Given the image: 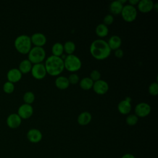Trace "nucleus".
<instances>
[{"label":"nucleus","instance_id":"f257e3e1","mask_svg":"<svg viewBox=\"0 0 158 158\" xmlns=\"http://www.w3.org/2000/svg\"><path fill=\"white\" fill-rule=\"evenodd\" d=\"M111 51L107 42L102 39L94 40L89 46V51L91 56L97 60L106 59L110 56Z\"/></svg>","mask_w":158,"mask_h":158},{"label":"nucleus","instance_id":"f03ea898","mask_svg":"<svg viewBox=\"0 0 158 158\" xmlns=\"http://www.w3.org/2000/svg\"><path fill=\"white\" fill-rule=\"evenodd\" d=\"M44 67L47 73L51 76H57L64 69V60L60 57L51 55L46 59Z\"/></svg>","mask_w":158,"mask_h":158},{"label":"nucleus","instance_id":"7ed1b4c3","mask_svg":"<svg viewBox=\"0 0 158 158\" xmlns=\"http://www.w3.org/2000/svg\"><path fill=\"white\" fill-rule=\"evenodd\" d=\"M30 36L27 35H20L14 40V47L17 52L22 54H27L31 48Z\"/></svg>","mask_w":158,"mask_h":158},{"label":"nucleus","instance_id":"20e7f679","mask_svg":"<svg viewBox=\"0 0 158 158\" xmlns=\"http://www.w3.org/2000/svg\"><path fill=\"white\" fill-rule=\"evenodd\" d=\"M64 69L71 72L79 70L82 64L80 59L74 54H69L65 56L64 59Z\"/></svg>","mask_w":158,"mask_h":158},{"label":"nucleus","instance_id":"39448f33","mask_svg":"<svg viewBox=\"0 0 158 158\" xmlns=\"http://www.w3.org/2000/svg\"><path fill=\"white\" fill-rule=\"evenodd\" d=\"M28 54V59L33 64L42 63L46 57V52L43 47L31 48Z\"/></svg>","mask_w":158,"mask_h":158},{"label":"nucleus","instance_id":"423d86ee","mask_svg":"<svg viewBox=\"0 0 158 158\" xmlns=\"http://www.w3.org/2000/svg\"><path fill=\"white\" fill-rule=\"evenodd\" d=\"M120 14L125 21L127 22H131L136 19L137 10L135 6L129 4H126L123 6Z\"/></svg>","mask_w":158,"mask_h":158},{"label":"nucleus","instance_id":"0eeeda50","mask_svg":"<svg viewBox=\"0 0 158 158\" xmlns=\"http://www.w3.org/2000/svg\"><path fill=\"white\" fill-rule=\"evenodd\" d=\"M30 72L33 77L37 80L43 79L46 77L47 73L44 64L43 63L33 64Z\"/></svg>","mask_w":158,"mask_h":158},{"label":"nucleus","instance_id":"6e6552de","mask_svg":"<svg viewBox=\"0 0 158 158\" xmlns=\"http://www.w3.org/2000/svg\"><path fill=\"white\" fill-rule=\"evenodd\" d=\"M151 110L150 105L144 102L137 104L135 107V114L138 117H144L148 116Z\"/></svg>","mask_w":158,"mask_h":158},{"label":"nucleus","instance_id":"1a4fd4ad","mask_svg":"<svg viewBox=\"0 0 158 158\" xmlns=\"http://www.w3.org/2000/svg\"><path fill=\"white\" fill-rule=\"evenodd\" d=\"M22 119H28L33 114V108L31 105L22 104L19 106L17 113Z\"/></svg>","mask_w":158,"mask_h":158},{"label":"nucleus","instance_id":"9d476101","mask_svg":"<svg viewBox=\"0 0 158 158\" xmlns=\"http://www.w3.org/2000/svg\"><path fill=\"white\" fill-rule=\"evenodd\" d=\"M22 118L17 113L9 114L6 118V124L11 129H15L20 127L22 123Z\"/></svg>","mask_w":158,"mask_h":158},{"label":"nucleus","instance_id":"9b49d317","mask_svg":"<svg viewBox=\"0 0 158 158\" xmlns=\"http://www.w3.org/2000/svg\"><path fill=\"white\" fill-rule=\"evenodd\" d=\"M92 88L96 94H104L109 90V84L105 80L100 79L94 82Z\"/></svg>","mask_w":158,"mask_h":158},{"label":"nucleus","instance_id":"f8f14e48","mask_svg":"<svg viewBox=\"0 0 158 158\" xmlns=\"http://www.w3.org/2000/svg\"><path fill=\"white\" fill-rule=\"evenodd\" d=\"M28 140L32 143H39L43 138V135L41 131L37 128H31L27 133Z\"/></svg>","mask_w":158,"mask_h":158},{"label":"nucleus","instance_id":"ddd939ff","mask_svg":"<svg viewBox=\"0 0 158 158\" xmlns=\"http://www.w3.org/2000/svg\"><path fill=\"white\" fill-rule=\"evenodd\" d=\"M7 81L13 83L19 82L22 77V73L17 68H12L9 69L6 75Z\"/></svg>","mask_w":158,"mask_h":158},{"label":"nucleus","instance_id":"4468645a","mask_svg":"<svg viewBox=\"0 0 158 158\" xmlns=\"http://www.w3.org/2000/svg\"><path fill=\"white\" fill-rule=\"evenodd\" d=\"M31 43L35 45V46L43 47L46 43L47 39L46 36L40 32L35 33L30 36Z\"/></svg>","mask_w":158,"mask_h":158},{"label":"nucleus","instance_id":"2eb2a0df","mask_svg":"<svg viewBox=\"0 0 158 158\" xmlns=\"http://www.w3.org/2000/svg\"><path fill=\"white\" fill-rule=\"evenodd\" d=\"M154 2L152 0H140L137 4L139 11L148 13L153 9Z\"/></svg>","mask_w":158,"mask_h":158},{"label":"nucleus","instance_id":"dca6fc26","mask_svg":"<svg viewBox=\"0 0 158 158\" xmlns=\"http://www.w3.org/2000/svg\"><path fill=\"white\" fill-rule=\"evenodd\" d=\"M92 119V115L90 112L88 111H83L81 112L77 117V122L79 125L85 126L90 123Z\"/></svg>","mask_w":158,"mask_h":158},{"label":"nucleus","instance_id":"f3484780","mask_svg":"<svg viewBox=\"0 0 158 158\" xmlns=\"http://www.w3.org/2000/svg\"><path fill=\"white\" fill-rule=\"evenodd\" d=\"M117 109L118 112L122 114H128L130 113L131 109V102L125 99L122 100L117 105Z\"/></svg>","mask_w":158,"mask_h":158},{"label":"nucleus","instance_id":"a211bd4d","mask_svg":"<svg viewBox=\"0 0 158 158\" xmlns=\"http://www.w3.org/2000/svg\"><path fill=\"white\" fill-rule=\"evenodd\" d=\"M107 44L111 50H116L121 46L122 40L118 35H112L109 38Z\"/></svg>","mask_w":158,"mask_h":158},{"label":"nucleus","instance_id":"6ab92c4d","mask_svg":"<svg viewBox=\"0 0 158 158\" xmlns=\"http://www.w3.org/2000/svg\"><path fill=\"white\" fill-rule=\"evenodd\" d=\"M32 65L33 64L28 59H23L20 62L18 69L22 74H26L31 72Z\"/></svg>","mask_w":158,"mask_h":158},{"label":"nucleus","instance_id":"aec40b11","mask_svg":"<svg viewBox=\"0 0 158 158\" xmlns=\"http://www.w3.org/2000/svg\"><path fill=\"white\" fill-rule=\"evenodd\" d=\"M68 78L64 76H59L55 80L56 86L60 89H65L69 86Z\"/></svg>","mask_w":158,"mask_h":158},{"label":"nucleus","instance_id":"412c9836","mask_svg":"<svg viewBox=\"0 0 158 158\" xmlns=\"http://www.w3.org/2000/svg\"><path fill=\"white\" fill-rule=\"evenodd\" d=\"M123 5L121 4L118 0L112 1L109 6L110 12L114 15H117L121 13Z\"/></svg>","mask_w":158,"mask_h":158},{"label":"nucleus","instance_id":"4be33fe9","mask_svg":"<svg viewBox=\"0 0 158 158\" xmlns=\"http://www.w3.org/2000/svg\"><path fill=\"white\" fill-rule=\"evenodd\" d=\"M94 81L88 77H84L82 79H81L79 81L80 86L81 89L84 90H89L91 88H93Z\"/></svg>","mask_w":158,"mask_h":158},{"label":"nucleus","instance_id":"5701e85b","mask_svg":"<svg viewBox=\"0 0 158 158\" xmlns=\"http://www.w3.org/2000/svg\"><path fill=\"white\" fill-rule=\"evenodd\" d=\"M95 32L98 36H99L101 38L105 37L109 33L108 27L106 26V25H104L103 23H99V25H98L96 26V29H95Z\"/></svg>","mask_w":158,"mask_h":158},{"label":"nucleus","instance_id":"b1692460","mask_svg":"<svg viewBox=\"0 0 158 158\" xmlns=\"http://www.w3.org/2000/svg\"><path fill=\"white\" fill-rule=\"evenodd\" d=\"M52 53L53 56H57V57H60L61 56L63 55L64 53V46L63 44L59 42H56L55 43L51 48Z\"/></svg>","mask_w":158,"mask_h":158},{"label":"nucleus","instance_id":"393cba45","mask_svg":"<svg viewBox=\"0 0 158 158\" xmlns=\"http://www.w3.org/2000/svg\"><path fill=\"white\" fill-rule=\"evenodd\" d=\"M63 46H64V51H65V53L67 54V55L73 54L76 48L75 44L72 41H65V43L63 44Z\"/></svg>","mask_w":158,"mask_h":158},{"label":"nucleus","instance_id":"a878e982","mask_svg":"<svg viewBox=\"0 0 158 158\" xmlns=\"http://www.w3.org/2000/svg\"><path fill=\"white\" fill-rule=\"evenodd\" d=\"M35 99V94L32 91H27L23 96V100L25 104H31Z\"/></svg>","mask_w":158,"mask_h":158},{"label":"nucleus","instance_id":"bb28decb","mask_svg":"<svg viewBox=\"0 0 158 158\" xmlns=\"http://www.w3.org/2000/svg\"><path fill=\"white\" fill-rule=\"evenodd\" d=\"M3 91L6 94H11L14 91L15 85L13 83L9 81H6L2 86Z\"/></svg>","mask_w":158,"mask_h":158},{"label":"nucleus","instance_id":"cd10ccee","mask_svg":"<svg viewBox=\"0 0 158 158\" xmlns=\"http://www.w3.org/2000/svg\"><path fill=\"white\" fill-rule=\"evenodd\" d=\"M138 122V117L135 114H129L126 118V123L130 126L135 125Z\"/></svg>","mask_w":158,"mask_h":158},{"label":"nucleus","instance_id":"c85d7f7f","mask_svg":"<svg viewBox=\"0 0 158 158\" xmlns=\"http://www.w3.org/2000/svg\"><path fill=\"white\" fill-rule=\"evenodd\" d=\"M148 91L152 96H156L158 94V84L157 82L151 83L148 88Z\"/></svg>","mask_w":158,"mask_h":158},{"label":"nucleus","instance_id":"c756f323","mask_svg":"<svg viewBox=\"0 0 158 158\" xmlns=\"http://www.w3.org/2000/svg\"><path fill=\"white\" fill-rule=\"evenodd\" d=\"M67 78H68L69 83L72 84V85H75V84L78 83L80 80L79 76L77 73H75L70 74Z\"/></svg>","mask_w":158,"mask_h":158},{"label":"nucleus","instance_id":"7c9ffc66","mask_svg":"<svg viewBox=\"0 0 158 158\" xmlns=\"http://www.w3.org/2000/svg\"><path fill=\"white\" fill-rule=\"evenodd\" d=\"M101 73L98 70H93L90 73L89 78L94 82L101 79Z\"/></svg>","mask_w":158,"mask_h":158},{"label":"nucleus","instance_id":"2f4dec72","mask_svg":"<svg viewBox=\"0 0 158 158\" xmlns=\"http://www.w3.org/2000/svg\"><path fill=\"white\" fill-rule=\"evenodd\" d=\"M114 22V16L112 14H107L103 19V23L106 26L111 25Z\"/></svg>","mask_w":158,"mask_h":158},{"label":"nucleus","instance_id":"473e14b6","mask_svg":"<svg viewBox=\"0 0 158 158\" xmlns=\"http://www.w3.org/2000/svg\"><path fill=\"white\" fill-rule=\"evenodd\" d=\"M114 54H115V57H117V58H122L123 56V51L122 49L118 48V49L115 50Z\"/></svg>","mask_w":158,"mask_h":158},{"label":"nucleus","instance_id":"72a5a7b5","mask_svg":"<svg viewBox=\"0 0 158 158\" xmlns=\"http://www.w3.org/2000/svg\"><path fill=\"white\" fill-rule=\"evenodd\" d=\"M139 0H129L128 1V4L131 5V6H135V5H137L138 3L139 2Z\"/></svg>","mask_w":158,"mask_h":158},{"label":"nucleus","instance_id":"f704fd0d","mask_svg":"<svg viewBox=\"0 0 158 158\" xmlns=\"http://www.w3.org/2000/svg\"><path fill=\"white\" fill-rule=\"evenodd\" d=\"M121 158H135V157L133 154L128 153V154H125L123 156H122V157Z\"/></svg>","mask_w":158,"mask_h":158},{"label":"nucleus","instance_id":"c9c22d12","mask_svg":"<svg viewBox=\"0 0 158 158\" xmlns=\"http://www.w3.org/2000/svg\"><path fill=\"white\" fill-rule=\"evenodd\" d=\"M157 6H158V4L157 2H156L154 4V7H153V9H154L156 11L157 10Z\"/></svg>","mask_w":158,"mask_h":158},{"label":"nucleus","instance_id":"e433bc0d","mask_svg":"<svg viewBox=\"0 0 158 158\" xmlns=\"http://www.w3.org/2000/svg\"><path fill=\"white\" fill-rule=\"evenodd\" d=\"M118 1H119V2H120L121 4H122L123 5L124 3H125V2H127V0H118Z\"/></svg>","mask_w":158,"mask_h":158},{"label":"nucleus","instance_id":"4c0bfd02","mask_svg":"<svg viewBox=\"0 0 158 158\" xmlns=\"http://www.w3.org/2000/svg\"><path fill=\"white\" fill-rule=\"evenodd\" d=\"M58 158H59V157H58Z\"/></svg>","mask_w":158,"mask_h":158}]
</instances>
